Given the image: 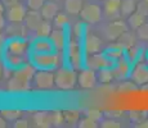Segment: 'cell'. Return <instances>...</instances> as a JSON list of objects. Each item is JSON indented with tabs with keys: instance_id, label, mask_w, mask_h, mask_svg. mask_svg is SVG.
I'll list each match as a JSON object with an SVG mask.
<instances>
[{
	"instance_id": "4dcf8cb0",
	"label": "cell",
	"mask_w": 148,
	"mask_h": 128,
	"mask_svg": "<svg viewBox=\"0 0 148 128\" xmlns=\"http://www.w3.org/2000/svg\"><path fill=\"white\" fill-rule=\"evenodd\" d=\"M1 115L4 116L7 121H17L18 118H21L22 110H18V109H4V110H1Z\"/></svg>"
},
{
	"instance_id": "83f0119b",
	"label": "cell",
	"mask_w": 148,
	"mask_h": 128,
	"mask_svg": "<svg viewBox=\"0 0 148 128\" xmlns=\"http://www.w3.org/2000/svg\"><path fill=\"white\" fill-rule=\"evenodd\" d=\"M52 24H50L49 21H42L40 26L38 27V30H36V36L38 37H50V35H52Z\"/></svg>"
},
{
	"instance_id": "ac0fdd59",
	"label": "cell",
	"mask_w": 148,
	"mask_h": 128,
	"mask_svg": "<svg viewBox=\"0 0 148 128\" xmlns=\"http://www.w3.org/2000/svg\"><path fill=\"white\" fill-rule=\"evenodd\" d=\"M122 0H106L104 1V13L108 18H116L120 14Z\"/></svg>"
},
{
	"instance_id": "d6986e66",
	"label": "cell",
	"mask_w": 148,
	"mask_h": 128,
	"mask_svg": "<svg viewBox=\"0 0 148 128\" xmlns=\"http://www.w3.org/2000/svg\"><path fill=\"white\" fill-rule=\"evenodd\" d=\"M28 28L22 23H10L7 27V35L10 37H27Z\"/></svg>"
},
{
	"instance_id": "d590c367",
	"label": "cell",
	"mask_w": 148,
	"mask_h": 128,
	"mask_svg": "<svg viewBox=\"0 0 148 128\" xmlns=\"http://www.w3.org/2000/svg\"><path fill=\"white\" fill-rule=\"evenodd\" d=\"M125 53H126V55H127V58H129L130 62H135L136 60V56L140 54V51H139V49L135 46V45H133V46L127 47Z\"/></svg>"
},
{
	"instance_id": "60d3db41",
	"label": "cell",
	"mask_w": 148,
	"mask_h": 128,
	"mask_svg": "<svg viewBox=\"0 0 148 128\" xmlns=\"http://www.w3.org/2000/svg\"><path fill=\"white\" fill-rule=\"evenodd\" d=\"M144 118H147L146 112H132L130 113V119H132L133 122H135V123L140 122L142 119H144Z\"/></svg>"
},
{
	"instance_id": "cb8c5ba5",
	"label": "cell",
	"mask_w": 148,
	"mask_h": 128,
	"mask_svg": "<svg viewBox=\"0 0 148 128\" xmlns=\"http://www.w3.org/2000/svg\"><path fill=\"white\" fill-rule=\"evenodd\" d=\"M98 81L101 83H110L112 82V79L115 78V72H113V67H107V68H102V69L98 70Z\"/></svg>"
},
{
	"instance_id": "44dd1931",
	"label": "cell",
	"mask_w": 148,
	"mask_h": 128,
	"mask_svg": "<svg viewBox=\"0 0 148 128\" xmlns=\"http://www.w3.org/2000/svg\"><path fill=\"white\" fill-rule=\"evenodd\" d=\"M125 50H126V49L122 46L120 42L116 41L115 44L111 45V46L108 47V49L104 51V53H106V55H107L110 59H112L113 62H117V60H120L122 56H124Z\"/></svg>"
},
{
	"instance_id": "b9f144b4",
	"label": "cell",
	"mask_w": 148,
	"mask_h": 128,
	"mask_svg": "<svg viewBox=\"0 0 148 128\" xmlns=\"http://www.w3.org/2000/svg\"><path fill=\"white\" fill-rule=\"evenodd\" d=\"M14 127L16 128H27L28 127V122L27 119H23V118H18L14 123Z\"/></svg>"
},
{
	"instance_id": "9a60e30c",
	"label": "cell",
	"mask_w": 148,
	"mask_h": 128,
	"mask_svg": "<svg viewBox=\"0 0 148 128\" xmlns=\"http://www.w3.org/2000/svg\"><path fill=\"white\" fill-rule=\"evenodd\" d=\"M132 64H130L129 59H120V60L116 62L115 67H113V72H115V77L116 78H125V77L130 76L132 73Z\"/></svg>"
},
{
	"instance_id": "d4e9b609",
	"label": "cell",
	"mask_w": 148,
	"mask_h": 128,
	"mask_svg": "<svg viewBox=\"0 0 148 128\" xmlns=\"http://www.w3.org/2000/svg\"><path fill=\"white\" fill-rule=\"evenodd\" d=\"M82 7H84L82 0H66L64 1V9L67 10V13L72 14V16L80 14Z\"/></svg>"
},
{
	"instance_id": "ba28073f",
	"label": "cell",
	"mask_w": 148,
	"mask_h": 128,
	"mask_svg": "<svg viewBox=\"0 0 148 128\" xmlns=\"http://www.w3.org/2000/svg\"><path fill=\"white\" fill-rule=\"evenodd\" d=\"M80 16L85 23L95 24L102 19V9L97 4H85L81 9Z\"/></svg>"
},
{
	"instance_id": "ee69618b",
	"label": "cell",
	"mask_w": 148,
	"mask_h": 128,
	"mask_svg": "<svg viewBox=\"0 0 148 128\" xmlns=\"http://www.w3.org/2000/svg\"><path fill=\"white\" fill-rule=\"evenodd\" d=\"M136 128H148V118H144L142 119L140 122H138V123L135 124Z\"/></svg>"
},
{
	"instance_id": "2e32d148",
	"label": "cell",
	"mask_w": 148,
	"mask_h": 128,
	"mask_svg": "<svg viewBox=\"0 0 148 128\" xmlns=\"http://www.w3.org/2000/svg\"><path fill=\"white\" fill-rule=\"evenodd\" d=\"M42 22V16L39 13V10H28L26 17H25V22L26 27L31 31H36L38 27L40 26V23Z\"/></svg>"
},
{
	"instance_id": "836d02e7",
	"label": "cell",
	"mask_w": 148,
	"mask_h": 128,
	"mask_svg": "<svg viewBox=\"0 0 148 128\" xmlns=\"http://www.w3.org/2000/svg\"><path fill=\"white\" fill-rule=\"evenodd\" d=\"M54 23H56L57 27L63 28L66 24H68V17L66 16V14L58 13L56 17H54Z\"/></svg>"
},
{
	"instance_id": "681fc988",
	"label": "cell",
	"mask_w": 148,
	"mask_h": 128,
	"mask_svg": "<svg viewBox=\"0 0 148 128\" xmlns=\"http://www.w3.org/2000/svg\"><path fill=\"white\" fill-rule=\"evenodd\" d=\"M4 12H5V5L3 4V1L0 0V14H4Z\"/></svg>"
},
{
	"instance_id": "5bb4252c",
	"label": "cell",
	"mask_w": 148,
	"mask_h": 128,
	"mask_svg": "<svg viewBox=\"0 0 148 128\" xmlns=\"http://www.w3.org/2000/svg\"><path fill=\"white\" fill-rule=\"evenodd\" d=\"M31 51L39 54L53 53V51H56V47H54L52 40L49 37H38L31 44Z\"/></svg>"
},
{
	"instance_id": "1f68e13d",
	"label": "cell",
	"mask_w": 148,
	"mask_h": 128,
	"mask_svg": "<svg viewBox=\"0 0 148 128\" xmlns=\"http://www.w3.org/2000/svg\"><path fill=\"white\" fill-rule=\"evenodd\" d=\"M64 115L63 112H53L52 113V124L54 127H61L64 123Z\"/></svg>"
},
{
	"instance_id": "3957f363",
	"label": "cell",
	"mask_w": 148,
	"mask_h": 128,
	"mask_svg": "<svg viewBox=\"0 0 148 128\" xmlns=\"http://www.w3.org/2000/svg\"><path fill=\"white\" fill-rule=\"evenodd\" d=\"M73 68H61L56 72V86L61 90H72L77 82V74Z\"/></svg>"
},
{
	"instance_id": "f5cc1de1",
	"label": "cell",
	"mask_w": 148,
	"mask_h": 128,
	"mask_svg": "<svg viewBox=\"0 0 148 128\" xmlns=\"http://www.w3.org/2000/svg\"><path fill=\"white\" fill-rule=\"evenodd\" d=\"M146 1H147V3H148V0H146Z\"/></svg>"
},
{
	"instance_id": "f546056e",
	"label": "cell",
	"mask_w": 148,
	"mask_h": 128,
	"mask_svg": "<svg viewBox=\"0 0 148 128\" xmlns=\"http://www.w3.org/2000/svg\"><path fill=\"white\" fill-rule=\"evenodd\" d=\"M63 115H64L66 123H68L70 126H75L76 123H79L80 113L77 110H66V112H63Z\"/></svg>"
},
{
	"instance_id": "7a4b0ae2",
	"label": "cell",
	"mask_w": 148,
	"mask_h": 128,
	"mask_svg": "<svg viewBox=\"0 0 148 128\" xmlns=\"http://www.w3.org/2000/svg\"><path fill=\"white\" fill-rule=\"evenodd\" d=\"M31 63L35 65L39 69H56L57 67L61 63V58L59 54L57 51L53 53H44V54H39V53H32L31 54Z\"/></svg>"
},
{
	"instance_id": "9c48e42d",
	"label": "cell",
	"mask_w": 148,
	"mask_h": 128,
	"mask_svg": "<svg viewBox=\"0 0 148 128\" xmlns=\"http://www.w3.org/2000/svg\"><path fill=\"white\" fill-rule=\"evenodd\" d=\"M126 31H127V26L124 21H112L104 28L106 37L110 41H117L120 39V36Z\"/></svg>"
},
{
	"instance_id": "8992f818",
	"label": "cell",
	"mask_w": 148,
	"mask_h": 128,
	"mask_svg": "<svg viewBox=\"0 0 148 128\" xmlns=\"http://www.w3.org/2000/svg\"><path fill=\"white\" fill-rule=\"evenodd\" d=\"M34 82L40 90H49L56 85V73L50 69H39L34 76Z\"/></svg>"
},
{
	"instance_id": "8d00e7d4",
	"label": "cell",
	"mask_w": 148,
	"mask_h": 128,
	"mask_svg": "<svg viewBox=\"0 0 148 128\" xmlns=\"http://www.w3.org/2000/svg\"><path fill=\"white\" fill-rule=\"evenodd\" d=\"M86 116L92 118L93 121H95L97 123H98V122H101V121H102L103 113H102L101 110H98V109H89V110L86 112Z\"/></svg>"
},
{
	"instance_id": "5b68a950",
	"label": "cell",
	"mask_w": 148,
	"mask_h": 128,
	"mask_svg": "<svg viewBox=\"0 0 148 128\" xmlns=\"http://www.w3.org/2000/svg\"><path fill=\"white\" fill-rule=\"evenodd\" d=\"M67 55L71 68L80 69L82 65V50H81V44L77 41V37H76V40H71L70 41V44L67 46Z\"/></svg>"
},
{
	"instance_id": "e0dca14e",
	"label": "cell",
	"mask_w": 148,
	"mask_h": 128,
	"mask_svg": "<svg viewBox=\"0 0 148 128\" xmlns=\"http://www.w3.org/2000/svg\"><path fill=\"white\" fill-rule=\"evenodd\" d=\"M49 39L52 40L54 47H56V51L62 50L64 46H66V35H64L63 28L57 27L56 30H53Z\"/></svg>"
},
{
	"instance_id": "7402d4cb",
	"label": "cell",
	"mask_w": 148,
	"mask_h": 128,
	"mask_svg": "<svg viewBox=\"0 0 148 128\" xmlns=\"http://www.w3.org/2000/svg\"><path fill=\"white\" fill-rule=\"evenodd\" d=\"M58 14V5L54 1H45V4L41 8V16L47 21H52L54 17Z\"/></svg>"
},
{
	"instance_id": "f6af8a7d",
	"label": "cell",
	"mask_w": 148,
	"mask_h": 128,
	"mask_svg": "<svg viewBox=\"0 0 148 128\" xmlns=\"http://www.w3.org/2000/svg\"><path fill=\"white\" fill-rule=\"evenodd\" d=\"M1 1L7 8H10V7H13V5H16L17 3H19V0H1Z\"/></svg>"
},
{
	"instance_id": "ffe728a7",
	"label": "cell",
	"mask_w": 148,
	"mask_h": 128,
	"mask_svg": "<svg viewBox=\"0 0 148 128\" xmlns=\"http://www.w3.org/2000/svg\"><path fill=\"white\" fill-rule=\"evenodd\" d=\"M34 123L36 127L40 128H48L52 124V114L48 112H38L34 114Z\"/></svg>"
},
{
	"instance_id": "c3c4849f",
	"label": "cell",
	"mask_w": 148,
	"mask_h": 128,
	"mask_svg": "<svg viewBox=\"0 0 148 128\" xmlns=\"http://www.w3.org/2000/svg\"><path fill=\"white\" fill-rule=\"evenodd\" d=\"M7 127V119L4 118V116H0V128H5Z\"/></svg>"
},
{
	"instance_id": "f1b7e54d",
	"label": "cell",
	"mask_w": 148,
	"mask_h": 128,
	"mask_svg": "<svg viewBox=\"0 0 148 128\" xmlns=\"http://www.w3.org/2000/svg\"><path fill=\"white\" fill-rule=\"evenodd\" d=\"M117 42H120V44L125 47V49H127V47L135 45V37H134V35H133L132 32L126 31V32H124L120 36V39L117 40Z\"/></svg>"
},
{
	"instance_id": "4316f807",
	"label": "cell",
	"mask_w": 148,
	"mask_h": 128,
	"mask_svg": "<svg viewBox=\"0 0 148 128\" xmlns=\"http://www.w3.org/2000/svg\"><path fill=\"white\" fill-rule=\"evenodd\" d=\"M144 22H146V16L140 14L139 12H134L132 16L127 17V24H129L133 30H138Z\"/></svg>"
},
{
	"instance_id": "484cf974",
	"label": "cell",
	"mask_w": 148,
	"mask_h": 128,
	"mask_svg": "<svg viewBox=\"0 0 148 128\" xmlns=\"http://www.w3.org/2000/svg\"><path fill=\"white\" fill-rule=\"evenodd\" d=\"M134 12H136V1L135 0H122L121 8H120L121 16L129 17V16H132Z\"/></svg>"
},
{
	"instance_id": "bcb514c9",
	"label": "cell",
	"mask_w": 148,
	"mask_h": 128,
	"mask_svg": "<svg viewBox=\"0 0 148 128\" xmlns=\"http://www.w3.org/2000/svg\"><path fill=\"white\" fill-rule=\"evenodd\" d=\"M5 44H7V40H5V36L0 32V50H3L5 47Z\"/></svg>"
},
{
	"instance_id": "30bf717a",
	"label": "cell",
	"mask_w": 148,
	"mask_h": 128,
	"mask_svg": "<svg viewBox=\"0 0 148 128\" xmlns=\"http://www.w3.org/2000/svg\"><path fill=\"white\" fill-rule=\"evenodd\" d=\"M97 81H98V77H97L95 70L92 68H85L77 74V83L82 89H93L95 87Z\"/></svg>"
},
{
	"instance_id": "ab89813d",
	"label": "cell",
	"mask_w": 148,
	"mask_h": 128,
	"mask_svg": "<svg viewBox=\"0 0 148 128\" xmlns=\"http://www.w3.org/2000/svg\"><path fill=\"white\" fill-rule=\"evenodd\" d=\"M136 12H139L143 16H148V3L146 0H140L136 3Z\"/></svg>"
},
{
	"instance_id": "74e56055",
	"label": "cell",
	"mask_w": 148,
	"mask_h": 128,
	"mask_svg": "<svg viewBox=\"0 0 148 128\" xmlns=\"http://www.w3.org/2000/svg\"><path fill=\"white\" fill-rule=\"evenodd\" d=\"M44 4L45 0H27V7L31 10H41Z\"/></svg>"
},
{
	"instance_id": "7dc6e473",
	"label": "cell",
	"mask_w": 148,
	"mask_h": 128,
	"mask_svg": "<svg viewBox=\"0 0 148 128\" xmlns=\"http://www.w3.org/2000/svg\"><path fill=\"white\" fill-rule=\"evenodd\" d=\"M5 27V19H4V16L0 14V32L3 31V28Z\"/></svg>"
},
{
	"instance_id": "6da1fadb",
	"label": "cell",
	"mask_w": 148,
	"mask_h": 128,
	"mask_svg": "<svg viewBox=\"0 0 148 128\" xmlns=\"http://www.w3.org/2000/svg\"><path fill=\"white\" fill-rule=\"evenodd\" d=\"M36 73L34 64H25L13 70V74L9 77L7 89L9 92H26L30 90V82L34 79Z\"/></svg>"
},
{
	"instance_id": "f907efd6",
	"label": "cell",
	"mask_w": 148,
	"mask_h": 128,
	"mask_svg": "<svg viewBox=\"0 0 148 128\" xmlns=\"http://www.w3.org/2000/svg\"><path fill=\"white\" fill-rule=\"evenodd\" d=\"M3 73H4V70H3V67H1V64H0V79H1V77H3Z\"/></svg>"
},
{
	"instance_id": "277c9868",
	"label": "cell",
	"mask_w": 148,
	"mask_h": 128,
	"mask_svg": "<svg viewBox=\"0 0 148 128\" xmlns=\"http://www.w3.org/2000/svg\"><path fill=\"white\" fill-rule=\"evenodd\" d=\"M113 65H115V62L108 58L106 53L89 54L86 56V59H85V67L92 68L94 70H99L102 68H107V67H113Z\"/></svg>"
},
{
	"instance_id": "d6a6232c",
	"label": "cell",
	"mask_w": 148,
	"mask_h": 128,
	"mask_svg": "<svg viewBox=\"0 0 148 128\" xmlns=\"http://www.w3.org/2000/svg\"><path fill=\"white\" fill-rule=\"evenodd\" d=\"M136 36H138V39L143 40V41H148V23L144 22V23L136 30Z\"/></svg>"
},
{
	"instance_id": "816d5d0a",
	"label": "cell",
	"mask_w": 148,
	"mask_h": 128,
	"mask_svg": "<svg viewBox=\"0 0 148 128\" xmlns=\"http://www.w3.org/2000/svg\"><path fill=\"white\" fill-rule=\"evenodd\" d=\"M135 1H136V3H138V1H140V0H135Z\"/></svg>"
},
{
	"instance_id": "603a6c76",
	"label": "cell",
	"mask_w": 148,
	"mask_h": 128,
	"mask_svg": "<svg viewBox=\"0 0 148 128\" xmlns=\"http://www.w3.org/2000/svg\"><path fill=\"white\" fill-rule=\"evenodd\" d=\"M4 60L8 67L12 68V69H17V68L26 64V59L22 55H14V54H8V53H4Z\"/></svg>"
},
{
	"instance_id": "52a82bcc",
	"label": "cell",
	"mask_w": 148,
	"mask_h": 128,
	"mask_svg": "<svg viewBox=\"0 0 148 128\" xmlns=\"http://www.w3.org/2000/svg\"><path fill=\"white\" fill-rule=\"evenodd\" d=\"M28 47H30V44L25 37H10L5 44L4 51L8 54L25 56L28 51Z\"/></svg>"
},
{
	"instance_id": "f35d334b",
	"label": "cell",
	"mask_w": 148,
	"mask_h": 128,
	"mask_svg": "<svg viewBox=\"0 0 148 128\" xmlns=\"http://www.w3.org/2000/svg\"><path fill=\"white\" fill-rule=\"evenodd\" d=\"M101 126L103 127V128H120L121 124L119 123V121H116V119L108 118V119H104V121H102Z\"/></svg>"
},
{
	"instance_id": "7c38bea8",
	"label": "cell",
	"mask_w": 148,
	"mask_h": 128,
	"mask_svg": "<svg viewBox=\"0 0 148 128\" xmlns=\"http://www.w3.org/2000/svg\"><path fill=\"white\" fill-rule=\"evenodd\" d=\"M130 78L135 85H143L148 83V65L138 63L133 67L132 73H130Z\"/></svg>"
},
{
	"instance_id": "e575fe53",
	"label": "cell",
	"mask_w": 148,
	"mask_h": 128,
	"mask_svg": "<svg viewBox=\"0 0 148 128\" xmlns=\"http://www.w3.org/2000/svg\"><path fill=\"white\" fill-rule=\"evenodd\" d=\"M80 128H95L98 124H97L95 121H93L92 118H89V116H85L84 119H81V121H79V124H77Z\"/></svg>"
},
{
	"instance_id": "8fae6325",
	"label": "cell",
	"mask_w": 148,
	"mask_h": 128,
	"mask_svg": "<svg viewBox=\"0 0 148 128\" xmlns=\"http://www.w3.org/2000/svg\"><path fill=\"white\" fill-rule=\"evenodd\" d=\"M102 46H103V41L98 36H95L94 33L86 32V35L84 37V50L88 55L89 54L101 53Z\"/></svg>"
},
{
	"instance_id": "4fadbf2b",
	"label": "cell",
	"mask_w": 148,
	"mask_h": 128,
	"mask_svg": "<svg viewBox=\"0 0 148 128\" xmlns=\"http://www.w3.org/2000/svg\"><path fill=\"white\" fill-rule=\"evenodd\" d=\"M26 14H27V12H26V8L23 7V4L17 3L16 5L8 8L7 18L10 23H23Z\"/></svg>"
},
{
	"instance_id": "7bdbcfd3",
	"label": "cell",
	"mask_w": 148,
	"mask_h": 128,
	"mask_svg": "<svg viewBox=\"0 0 148 128\" xmlns=\"http://www.w3.org/2000/svg\"><path fill=\"white\" fill-rule=\"evenodd\" d=\"M81 32H82V24L81 23H76L75 27H73V35L77 39L81 37Z\"/></svg>"
}]
</instances>
